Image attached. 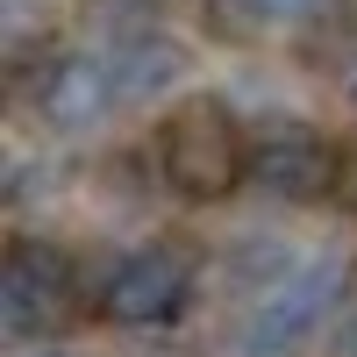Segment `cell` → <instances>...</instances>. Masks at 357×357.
<instances>
[{"instance_id":"1","label":"cell","mask_w":357,"mask_h":357,"mask_svg":"<svg viewBox=\"0 0 357 357\" xmlns=\"http://www.w3.org/2000/svg\"><path fill=\"white\" fill-rule=\"evenodd\" d=\"M158 165H165V186L178 200H229L250 178V143H243L229 107L186 100V107H172V122L158 129Z\"/></svg>"},{"instance_id":"2","label":"cell","mask_w":357,"mask_h":357,"mask_svg":"<svg viewBox=\"0 0 357 357\" xmlns=\"http://www.w3.org/2000/svg\"><path fill=\"white\" fill-rule=\"evenodd\" d=\"M343 279H350V264L336 250H314L301 264H286V272L250 301V314H243V357H286V350H301L321 321L336 314Z\"/></svg>"},{"instance_id":"3","label":"cell","mask_w":357,"mask_h":357,"mask_svg":"<svg viewBox=\"0 0 357 357\" xmlns=\"http://www.w3.org/2000/svg\"><path fill=\"white\" fill-rule=\"evenodd\" d=\"M186 301H193V257L172 243L129 250L100 286V314L122 321V329H165V321L186 314Z\"/></svg>"},{"instance_id":"4","label":"cell","mask_w":357,"mask_h":357,"mask_svg":"<svg viewBox=\"0 0 357 357\" xmlns=\"http://www.w3.org/2000/svg\"><path fill=\"white\" fill-rule=\"evenodd\" d=\"M65 314H72V264H65V250L22 236L8 250V264H0V329L15 343H29V336H50Z\"/></svg>"},{"instance_id":"5","label":"cell","mask_w":357,"mask_h":357,"mask_svg":"<svg viewBox=\"0 0 357 357\" xmlns=\"http://www.w3.org/2000/svg\"><path fill=\"white\" fill-rule=\"evenodd\" d=\"M250 178L272 200H321V193H336V143L307 129V122H279L272 136H257L250 143Z\"/></svg>"},{"instance_id":"6","label":"cell","mask_w":357,"mask_h":357,"mask_svg":"<svg viewBox=\"0 0 357 357\" xmlns=\"http://www.w3.org/2000/svg\"><path fill=\"white\" fill-rule=\"evenodd\" d=\"M122 100L100 57H50L43 65V86H36V107L50 114L57 129H79V122H100V114Z\"/></svg>"},{"instance_id":"7","label":"cell","mask_w":357,"mask_h":357,"mask_svg":"<svg viewBox=\"0 0 357 357\" xmlns=\"http://www.w3.org/2000/svg\"><path fill=\"white\" fill-rule=\"evenodd\" d=\"M243 8H257V15H293V8H307V0H243Z\"/></svg>"},{"instance_id":"8","label":"cell","mask_w":357,"mask_h":357,"mask_svg":"<svg viewBox=\"0 0 357 357\" xmlns=\"http://www.w3.org/2000/svg\"><path fill=\"white\" fill-rule=\"evenodd\" d=\"M343 357H357V329H350V336H343Z\"/></svg>"},{"instance_id":"9","label":"cell","mask_w":357,"mask_h":357,"mask_svg":"<svg viewBox=\"0 0 357 357\" xmlns=\"http://www.w3.org/2000/svg\"><path fill=\"white\" fill-rule=\"evenodd\" d=\"M350 200H357V172H350Z\"/></svg>"},{"instance_id":"10","label":"cell","mask_w":357,"mask_h":357,"mask_svg":"<svg viewBox=\"0 0 357 357\" xmlns=\"http://www.w3.org/2000/svg\"><path fill=\"white\" fill-rule=\"evenodd\" d=\"M36 357H65V350H36Z\"/></svg>"},{"instance_id":"11","label":"cell","mask_w":357,"mask_h":357,"mask_svg":"<svg viewBox=\"0 0 357 357\" xmlns=\"http://www.w3.org/2000/svg\"><path fill=\"white\" fill-rule=\"evenodd\" d=\"M350 93H357V72H350Z\"/></svg>"}]
</instances>
